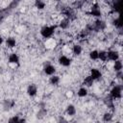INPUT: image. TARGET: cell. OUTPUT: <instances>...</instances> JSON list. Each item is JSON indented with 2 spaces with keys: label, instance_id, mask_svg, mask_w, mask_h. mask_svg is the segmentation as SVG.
<instances>
[{
  "label": "cell",
  "instance_id": "obj_2",
  "mask_svg": "<svg viewBox=\"0 0 123 123\" xmlns=\"http://www.w3.org/2000/svg\"><path fill=\"white\" fill-rule=\"evenodd\" d=\"M109 96L114 101V100H119L122 97V86L121 85H114L111 90Z\"/></svg>",
  "mask_w": 123,
  "mask_h": 123
},
{
  "label": "cell",
  "instance_id": "obj_11",
  "mask_svg": "<svg viewBox=\"0 0 123 123\" xmlns=\"http://www.w3.org/2000/svg\"><path fill=\"white\" fill-rule=\"evenodd\" d=\"M65 113H66V115H68V116H74V115L77 113L76 107H75L73 104L67 105L66 108H65Z\"/></svg>",
  "mask_w": 123,
  "mask_h": 123
},
{
  "label": "cell",
  "instance_id": "obj_18",
  "mask_svg": "<svg viewBox=\"0 0 123 123\" xmlns=\"http://www.w3.org/2000/svg\"><path fill=\"white\" fill-rule=\"evenodd\" d=\"M60 81H61L60 76H58L56 74L49 77V84L52 85V86H58L60 84Z\"/></svg>",
  "mask_w": 123,
  "mask_h": 123
},
{
  "label": "cell",
  "instance_id": "obj_29",
  "mask_svg": "<svg viewBox=\"0 0 123 123\" xmlns=\"http://www.w3.org/2000/svg\"><path fill=\"white\" fill-rule=\"evenodd\" d=\"M57 123H69L64 117H62V116H60L59 118H58V120H57Z\"/></svg>",
  "mask_w": 123,
  "mask_h": 123
},
{
  "label": "cell",
  "instance_id": "obj_3",
  "mask_svg": "<svg viewBox=\"0 0 123 123\" xmlns=\"http://www.w3.org/2000/svg\"><path fill=\"white\" fill-rule=\"evenodd\" d=\"M87 13H88L89 15L95 17L96 19H97V18H101V16H102V12H101V10H100L99 4H98L97 2L93 3V4L91 5L90 10H89V12H88Z\"/></svg>",
  "mask_w": 123,
  "mask_h": 123
},
{
  "label": "cell",
  "instance_id": "obj_35",
  "mask_svg": "<svg viewBox=\"0 0 123 123\" xmlns=\"http://www.w3.org/2000/svg\"><path fill=\"white\" fill-rule=\"evenodd\" d=\"M96 123H101V122H96Z\"/></svg>",
  "mask_w": 123,
  "mask_h": 123
},
{
  "label": "cell",
  "instance_id": "obj_10",
  "mask_svg": "<svg viewBox=\"0 0 123 123\" xmlns=\"http://www.w3.org/2000/svg\"><path fill=\"white\" fill-rule=\"evenodd\" d=\"M8 62L11 64H19V57L16 53H11L8 57Z\"/></svg>",
  "mask_w": 123,
  "mask_h": 123
},
{
  "label": "cell",
  "instance_id": "obj_30",
  "mask_svg": "<svg viewBox=\"0 0 123 123\" xmlns=\"http://www.w3.org/2000/svg\"><path fill=\"white\" fill-rule=\"evenodd\" d=\"M122 74H123L122 71L115 72V79H121V78H122Z\"/></svg>",
  "mask_w": 123,
  "mask_h": 123
},
{
  "label": "cell",
  "instance_id": "obj_16",
  "mask_svg": "<svg viewBox=\"0 0 123 123\" xmlns=\"http://www.w3.org/2000/svg\"><path fill=\"white\" fill-rule=\"evenodd\" d=\"M113 118V114L111 111H106L102 115V121L105 123H110Z\"/></svg>",
  "mask_w": 123,
  "mask_h": 123
},
{
  "label": "cell",
  "instance_id": "obj_13",
  "mask_svg": "<svg viewBox=\"0 0 123 123\" xmlns=\"http://www.w3.org/2000/svg\"><path fill=\"white\" fill-rule=\"evenodd\" d=\"M87 95H88V89H87V87H86L84 86L79 87V89L77 90V96L80 98H85Z\"/></svg>",
  "mask_w": 123,
  "mask_h": 123
},
{
  "label": "cell",
  "instance_id": "obj_9",
  "mask_svg": "<svg viewBox=\"0 0 123 123\" xmlns=\"http://www.w3.org/2000/svg\"><path fill=\"white\" fill-rule=\"evenodd\" d=\"M89 75H90V77L94 81H99L102 78V72H101V70H99L98 68H94V67L89 70Z\"/></svg>",
  "mask_w": 123,
  "mask_h": 123
},
{
  "label": "cell",
  "instance_id": "obj_34",
  "mask_svg": "<svg viewBox=\"0 0 123 123\" xmlns=\"http://www.w3.org/2000/svg\"><path fill=\"white\" fill-rule=\"evenodd\" d=\"M70 123H76V122H70Z\"/></svg>",
  "mask_w": 123,
  "mask_h": 123
},
{
  "label": "cell",
  "instance_id": "obj_5",
  "mask_svg": "<svg viewBox=\"0 0 123 123\" xmlns=\"http://www.w3.org/2000/svg\"><path fill=\"white\" fill-rule=\"evenodd\" d=\"M71 62H72V60H71L69 57H67L66 55H63V54L60 55L59 58H58V62H59V64L62 65V66H63V67H68V66H70Z\"/></svg>",
  "mask_w": 123,
  "mask_h": 123
},
{
  "label": "cell",
  "instance_id": "obj_33",
  "mask_svg": "<svg viewBox=\"0 0 123 123\" xmlns=\"http://www.w3.org/2000/svg\"><path fill=\"white\" fill-rule=\"evenodd\" d=\"M115 123H121V122H120V121H116Z\"/></svg>",
  "mask_w": 123,
  "mask_h": 123
},
{
  "label": "cell",
  "instance_id": "obj_4",
  "mask_svg": "<svg viewBox=\"0 0 123 123\" xmlns=\"http://www.w3.org/2000/svg\"><path fill=\"white\" fill-rule=\"evenodd\" d=\"M92 26H93V31H95V32H100V31H104V30L107 28V23H106V21L102 20L101 18H97V19L93 22Z\"/></svg>",
  "mask_w": 123,
  "mask_h": 123
},
{
  "label": "cell",
  "instance_id": "obj_15",
  "mask_svg": "<svg viewBox=\"0 0 123 123\" xmlns=\"http://www.w3.org/2000/svg\"><path fill=\"white\" fill-rule=\"evenodd\" d=\"M94 82H95V81L90 77V75H87V76H86V77L84 78L83 86H86V87H90V86H93Z\"/></svg>",
  "mask_w": 123,
  "mask_h": 123
},
{
  "label": "cell",
  "instance_id": "obj_21",
  "mask_svg": "<svg viewBox=\"0 0 123 123\" xmlns=\"http://www.w3.org/2000/svg\"><path fill=\"white\" fill-rule=\"evenodd\" d=\"M69 24H70V20L67 19V18H62L59 24V27L62 29V30H66L68 27H69Z\"/></svg>",
  "mask_w": 123,
  "mask_h": 123
},
{
  "label": "cell",
  "instance_id": "obj_12",
  "mask_svg": "<svg viewBox=\"0 0 123 123\" xmlns=\"http://www.w3.org/2000/svg\"><path fill=\"white\" fill-rule=\"evenodd\" d=\"M5 44H6L7 48H10V49L14 48L15 45H16V39H15L13 37H9L6 38V40H5Z\"/></svg>",
  "mask_w": 123,
  "mask_h": 123
},
{
  "label": "cell",
  "instance_id": "obj_14",
  "mask_svg": "<svg viewBox=\"0 0 123 123\" xmlns=\"http://www.w3.org/2000/svg\"><path fill=\"white\" fill-rule=\"evenodd\" d=\"M71 51H72V54L74 56H77L78 57V56H80L83 53V47L80 44H73Z\"/></svg>",
  "mask_w": 123,
  "mask_h": 123
},
{
  "label": "cell",
  "instance_id": "obj_26",
  "mask_svg": "<svg viewBox=\"0 0 123 123\" xmlns=\"http://www.w3.org/2000/svg\"><path fill=\"white\" fill-rule=\"evenodd\" d=\"M19 119H20V116L17 115V114H15V115L11 116V117L8 119V123H18Z\"/></svg>",
  "mask_w": 123,
  "mask_h": 123
},
{
  "label": "cell",
  "instance_id": "obj_32",
  "mask_svg": "<svg viewBox=\"0 0 123 123\" xmlns=\"http://www.w3.org/2000/svg\"><path fill=\"white\" fill-rule=\"evenodd\" d=\"M3 43H4V38H3L2 36H0V46H1Z\"/></svg>",
  "mask_w": 123,
  "mask_h": 123
},
{
  "label": "cell",
  "instance_id": "obj_27",
  "mask_svg": "<svg viewBox=\"0 0 123 123\" xmlns=\"http://www.w3.org/2000/svg\"><path fill=\"white\" fill-rule=\"evenodd\" d=\"M111 10H112V12L118 13V12H119V1L113 3V5H112V7H111Z\"/></svg>",
  "mask_w": 123,
  "mask_h": 123
},
{
  "label": "cell",
  "instance_id": "obj_23",
  "mask_svg": "<svg viewBox=\"0 0 123 123\" xmlns=\"http://www.w3.org/2000/svg\"><path fill=\"white\" fill-rule=\"evenodd\" d=\"M13 106H14V101H13V100L7 99V100H5V101L3 102V108H4V110H6V111L12 109Z\"/></svg>",
  "mask_w": 123,
  "mask_h": 123
},
{
  "label": "cell",
  "instance_id": "obj_28",
  "mask_svg": "<svg viewBox=\"0 0 123 123\" xmlns=\"http://www.w3.org/2000/svg\"><path fill=\"white\" fill-rule=\"evenodd\" d=\"M88 34H89V32H87L86 29H84V30H82V31H81V33L79 34V37H80L81 38H85L86 37H87V36H88Z\"/></svg>",
  "mask_w": 123,
  "mask_h": 123
},
{
  "label": "cell",
  "instance_id": "obj_7",
  "mask_svg": "<svg viewBox=\"0 0 123 123\" xmlns=\"http://www.w3.org/2000/svg\"><path fill=\"white\" fill-rule=\"evenodd\" d=\"M43 72H44V74L47 75V76L55 75V73H56V67H55V65H53L52 63L47 62V63L44 64V66H43Z\"/></svg>",
  "mask_w": 123,
  "mask_h": 123
},
{
  "label": "cell",
  "instance_id": "obj_36",
  "mask_svg": "<svg viewBox=\"0 0 123 123\" xmlns=\"http://www.w3.org/2000/svg\"><path fill=\"white\" fill-rule=\"evenodd\" d=\"M0 10H1V8H0Z\"/></svg>",
  "mask_w": 123,
  "mask_h": 123
},
{
  "label": "cell",
  "instance_id": "obj_24",
  "mask_svg": "<svg viewBox=\"0 0 123 123\" xmlns=\"http://www.w3.org/2000/svg\"><path fill=\"white\" fill-rule=\"evenodd\" d=\"M88 58H89L90 61H93V62L98 61V50H96V49L91 50L88 53Z\"/></svg>",
  "mask_w": 123,
  "mask_h": 123
},
{
  "label": "cell",
  "instance_id": "obj_20",
  "mask_svg": "<svg viewBox=\"0 0 123 123\" xmlns=\"http://www.w3.org/2000/svg\"><path fill=\"white\" fill-rule=\"evenodd\" d=\"M123 68V64L121 60H117L115 62H113V65H112V69L114 70V72H118V71H122Z\"/></svg>",
  "mask_w": 123,
  "mask_h": 123
},
{
  "label": "cell",
  "instance_id": "obj_1",
  "mask_svg": "<svg viewBox=\"0 0 123 123\" xmlns=\"http://www.w3.org/2000/svg\"><path fill=\"white\" fill-rule=\"evenodd\" d=\"M55 30H56V26L55 25H44L40 28L39 34L43 38H50L53 37V35L55 34Z\"/></svg>",
  "mask_w": 123,
  "mask_h": 123
},
{
  "label": "cell",
  "instance_id": "obj_6",
  "mask_svg": "<svg viewBox=\"0 0 123 123\" xmlns=\"http://www.w3.org/2000/svg\"><path fill=\"white\" fill-rule=\"evenodd\" d=\"M107 57L108 62H115L117 60H120V54L117 50H109L107 51Z\"/></svg>",
  "mask_w": 123,
  "mask_h": 123
},
{
  "label": "cell",
  "instance_id": "obj_25",
  "mask_svg": "<svg viewBox=\"0 0 123 123\" xmlns=\"http://www.w3.org/2000/svg\"><path fill=\"white\" fill-rule=\"evenodd\" d=\"M34 5H35V7H36L37 10H44L45 7H46L45 2L42 1V0H36L35 3H34Z\"/></svg>",
  "mask_w": 123,
  "mask_h": 123
},
{
  "label": "cell",
  "instance_id": "obj_17",
  "mask_svg": "<svg viewBox=\"0 0 123 123\" xmlns=\"http://www.w3.org/2000/svg\"><path fill=\"white\" fill-rule=\"evenodd\" d=\"M98 60L107 62H108V57H107V51L106 50H98Z\"/></svg>",
  "mask_w": 123,
  "mask_h": 123
},
{
  "label": "cell",
  "instance_id": "obj_19",
  "mask_svg": "<svg viewBox=\"0 0 123 123\" xmlns=\"http://www.w3.org/2000/svg\"><path fill=\"white\" fill-rule=\"evenodd\" d=\"M47 109L46 108H39L37 112V119H43L47 115Z\"/></svg>",
  "mask_w": 123,
  "mask_h": 123
},
{
  "label": "cell",
  "instance_id": "obj_22",
  "mask_svg": "<svg viewBox=\"0 0 123 123\" xmlns=\"http://www.w3.org/2000/svg\"><path fill=\"white\" fill-rule=\"evenodd\" d=\"M111 24L116 28V29H119L121 30L122 29V23H121V20H120V16H116L112 19L111 21Z\"/></svg>",
  "mask_w": 123,
  "mask_h": 123
},
{
  "label": "cell",
  "instance_id": "obj_8",
  "mask_svg": "<svg viewBox=\"0 0 123 123\" xmlns=\"http://www.w3.org/2000/svg\"><path fill=\"white\" fill-rule=\"evenodd\" d=\"M26 93L29 97H36L37 94V86L36 84H30L27 86L26 89Z\"/></svg>",
  "mask_w": 123,
  "mask_h": 123
},
{
  "label": "cell",
  "instance_id": "obj_31",
  "mask_svg": "<svg viewBox=\"0 0 123 123\" xmlns=\"http://www.w3.org/2000/svg\"><path fill=\"white\" fill-rule=\"evenodd\" d=\"M18 123H27V121H26V119H25V118H21V117H20V119H19Z\"/></svg>",
  "mask_w": 123,
  "mask_h": 123
}]
</instances>
